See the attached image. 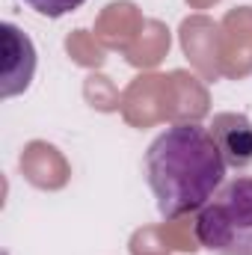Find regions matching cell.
Returning a JSON list of instances; mask_svg holds the SVG:
<instances>
[{
	"instance_id": "cell-1",
	"label": "cell",
	"mask_w": 252,
	"mask_h": 255,
	"mask_svg": "<svg viewBox=\"0 0 252 255\" xmlns=\"http://www.w3.org/2000/svg\"><path fill=\"white\" fill-rule=\"evenodd\" d=\"M145 178L163 220H175L214 199L226 178V160L208 128L169 125L145 151Z\"/></svg>"
},
{
	"instance_id": "cell-2",
	"label": "cell",
	"mask_w": 252,
	"mask_h": 255,
	"mask_svg": "<svg viewBox=\"0 0 252 255\" xmlns=\"http://www.w3.org/2000/svg\"><path fill=\"white\" fill-rule=\"evenodd\" d=\"M199 244L214 255H252V178L223 184L196 214Z\"/></svg>"
},
{
	"instance_id": "cell-3",
	"label": "cell",
	"mask_w": 252,
	"mask_h": 255,
	"mask_svg": "<svg viewBox=\"0 0 252 255\" xmlns=\"http://www.w3.org/2000/svg\"><path fill=\"white\" fill-rule=\"evenodd\" d=\"M172 107V83L169 74H139L127 83L122 92V116L133 128H151L160 122H169Z\"/></svg>"
},
{
	"instance_id": "cell-4",
	"label": "cell",
	"mask_w": 252,
	"mask_h": 255,
	"mask_svg": "<svg viewBox=\"0 0 252 255\" xmlns=\"http://www.w3.org/2000/svg\"><path fill=\"white\" fill-rule=\"evenodd\" d=\"M181 51L190 60V65L205 77V80H220L223 65H220V24L211 21L208 15H190L181 21Z\"/></svg>"
},
{
	"instance_id": "cell-5",
	"label": "cell",
	"mask_w": 252,
	"mask_h": 255,
	"mask_svg": "<svg viewBox=\"0 0 252 255\" xmlns=\"http://www.w3.org/2000/svg\"><path fill=\"white\" fill-rule=\"evenodd\" d=\"M223 77H247L252 71V6H238L220 21Z\"/></svg>"
},
{
	"instance_id": "cell-6",
	"label": "cell",
	"mask_w": 252,
	"mask_h": 255,
	"mask_svg": "<svg viewBox=\"0 0 252 255\" xmlns=\"http://www.w3.org/2000/svg\"><path fill=\"white\" fill-rule=\"evenodd\" d=\"M3 33V63H0V98H12L24 92L36 71V48L27 33L15 24H0Z\"/></svg>"
},
{
	"instance_id": "cell-7",
	"label": "cell",
	"mask_w": 252,
	"mask_h": 255,
	"mask_svg": "<svg viewBox=\"0 0 252 255\" xmlns=\"http://www.w3.org/2000/svg\"><path fill=\"white\" fill-rule=\"evenodd\" d=\"M18 166H21V175L39 190H63L71 178V166L63 157V151L45 139L27 142Z\"/></svg>"
},
{
	"instance_id": "cell-8",
	"label": "cell",
	"mask_w": 252,
	"mask_h": 255,
	"mask_svg": "<svg viewBox=\"0 0 252 255\" xmlns=\"http://www.w3.org/2000/svg\"><path fill=\"white\" fill-rule=\"evenodd\" d=\"M142 27H145L142 12L130 0H116V3L101 9V15L95 21V39L104 48H113V51L125 54L127 48L136 42V36L142 33Z\"/></svg>"
},
{
	"instance_id": "cell-9",
	"label": "cell",
	"mask_w": 252,
	"mask_h": 255,
	"mask_svg": "<svg viewBox=\"0 0 252 255\" xmlns=\"http://www.w3.org/2000/svg\"><path fill=\"white\" fill-rule=\"evenodd\" d=\"M208 130H211L226 166L244 169L252 163V122L244 113H217Z\"/></svg>"
},
{
	"instance_id": "cell-10",
	"label": "cell",
	"mask_w": 252,
	"mask_h": 255,
	"mask_svg": "<svg viewBox=\"0 0 252 255\" xmlns=\"http://www.w3.org/2000/svg\"><path fill=\"white\" fill-rule=\"evenodd\" d=\"M169 83H172V107H169L172 125H187V122H199L202 116H208L211 98L199 77L175 68V71H169Z\"/></svg>"
},
{
	"instance_id": "cell-11",
	"label": "cell",
	"mask_w": 252,
	"mask_h": 255,
	"mask_svg": "<svg viewBox=\"0 0 252 255\" xmlns=\"http://www.w3.org/2000/svg\"><path fill=\"white\" fill-rule=\"evenodd\" d=\"M166 54H169V30L163 21L148 18L142 33L136 36V42L125 51V60L136 68H154Z\"/></svg>"
},
{
	"instance_id": "cell-12",
	"label": "cell",
	"mask_w": 252,
	"mask_h": 255,
	"mask_svg": "<svg viewBox=\"0 0 252 255\" xmlns=\"http://www.w3.org/2000/svg\"><path fill=\"white\" fill-rule=\"evenodd\" d=\"M65 51H68V57L74 60L77 65H86V68H98V65H104V45L95 39V33H89V30H74V33H68V39H65Z\"/></svg>"
},
{
	"instance_id": "cell-13",
	"label": "cell",
	"mask_w": 252,
	"mask_h": 255,
	"mask_svg": "<svg viewBox=\"0 0 252 255\" xmlns=\"http://www.w3.org/2000/svg\"><path fill=\"white\" fill-rule=\"evenodd\" d=\"M160 229H163V241H166L169 253H196L202 247L199 235H196V220L190 214L160 223Z\"/></svg>"
},
{
	"instance_id": "cell-14",
	"label": "cell",
	"mask_w": 252,
	"mask_h": 255,
	"mask_svg": "<svg viewBox=\"0 0 252 255\" xmlns=\"http://www.w3.org/2000/svg\"><path fill=\"white\" fill-rule=\"evenodd\" d=\"M83 98L89 101V107H95V110H101V113L119 110V104H122V95H119V89L113 86V80L104 77V74H95V71L83 80Z\"/></svg>"
},
{
	"instance_id": "cell-15",
	"label": "cell",
	"mask_w": 252,
	"mask_h": 255,
	"mask_svg": "<svg viewBox=\"0 0 252 255\" xmlns=\"http://www.w3.org/2000/svg\"><path fill=\"white\" fill-rule=\"evenodd\" d=\"M166 241H163V229L160 226H145L139 232H133L130 238V255H166Z\"/></svg>"
},
{
	"instance_id": "cell-16",
	"label": "cell",
	"mask_w": 252,
	"mask_h": 255,
	"mask_svg": "<svg viewBox=\"0 0 252 255\" xmlns=\"http://www.w3.org/2000/svg\"><path fill=\"white\" fill-rule=\"evenodd\" d=\"M24 3H30L45 18H60L65 12H74L77 6H83L86 0H24Z\"/></svg>"
},
{
	"instance_id": "cell-17",
	"label": "cell",
	"mask_w": 252,
	"mask_h": 255,
	"mask_svg": "<svg viewBox=\"0 0 252 255\" xmlns=\"http://www.w3.org/2000/svg\"><path fill=\"white\" fill-rule=\"evenodd\" d=\"M193 9H208V6H214V3H220V0H187Z\"/></svg>"
}]
</instances>
